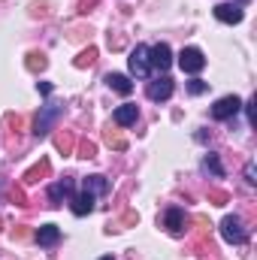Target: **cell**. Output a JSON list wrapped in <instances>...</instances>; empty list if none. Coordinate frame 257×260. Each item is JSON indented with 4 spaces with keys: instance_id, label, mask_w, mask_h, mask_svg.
Here are the masks:
<instances>
[{
    "instance_id": "cell-23",
    "label": "cell",
    "mask_w": 257,
    "mask_h": 260,
    "mask_svg": "<svg viewBox=\"0 0 257 260\" xmlns=\"http://www.w3.org/2000/svg\"><path fill=\"white\" fill-rule=\"evenodd\" d=\"M188 91H191V94H203V91H209V85L200 82V79H191V82H188Z\"/></svg>"
},
{
    "instance_id": "cell-6",
    "label": "cell",
    "mask_w": 257,
    "mask_h": 260,
    "mask_svg": "<svg viewBox=\"0 0 257 260\" xmlns=\"http://www.w3.org/2000/svg\"><path fill=\"white\" fill-rule=\"evenodd\" d=\"M145 94H148V100H154V103L170 100V97H173V79H170V76H157L154 82H148Z\"/></svg>"
},
{
    "instance_id": "cell-20",
    "label": "cell",
    "mask_w": 257,
    "mask_h": 260,
    "mask_svg": "<svg viewBox=\"0 0 257 260\" xmlns=\"http://www.w3.org/2000/svg\"><path fill=\"white\" fill-rule=\"evenodd\" d=\"M55 145H58V151L73 154V145H76V142H73V136H70V133H58V136H55Z\"/></svg>"
},
{
    "instance_id": "cell-18",
    "label": "cell",
    "mask_w": 257,
    "mask_h": 260,
    "mask_svg": "<svg viewBox=\"0 0 257 260\" xmlns=\"http://www.w3.org/2000/svg\"><path fill=\"white\" fill-rule=\"evenodd\" d=\"M203 170H206V173H212V176H218V179L224 176V167H221L218 154H212V151H209V154L203 157Z\"/></svg>"
},
{
    "instance_id": "cell-24",
    "label": "cell",
    "mask_w": 257,
    "mask_h": 260,
    "mask_svg": "<svg viewBox=\"0 0 257 260\" xmlns=\"http://www.w3.org/2000/svg\"><path fill=\"white\" fill-rule=\"evenodd\" d=\"M245 182H248V185H257V170H254V160H248V164H245Z\"/></svg>"
},
{
    "instance_id": "cell-25",
    "label": "cell",
    "mask_w": 257,
    "mask_h": 260,
    "mask_svg": "<svg viewBox=\"0 0 257 260\" xmlns=\"http://www.w3.org/2000/svg\"><path fill=\"white\" fill-rule=\"evenodd\" d=\"M209 200H212V203H215V206H224V203H227V200H230V197L224 194V191H209Z\"/></svg>"
},
{
    "instance_id": "cell-14",
    "label": "cell",
    "mask_w": 257,
    "mask_h": 260,
    "mask_svg": "<svg viewBox=\"0 0 257 260\" xmlns=\"http://www.w3.org/2000/svg\"><path fill=\"white\" fill-rule=\"evenodd\" d=\"M91 212H94V194L82 191L79 197H73V215L85 218V215H91Z\"/></svg>"
},
{
    "instance_id": "cell-10",
    "label": "cell",
    "mask_w": 257,
    "mask_h": 260,
    "mask_svg": "<svg viewBox=\"0 0 257 260\" xmlns=\"http://www.w3.org/2000/svg\"><path fill=\"white\" fill-rule=\"evenodd\" d=\"M136 118H139L136 103H124V106H118V109L112 112V121H115L118 127H130V124H136Z\"/></svg>"
},
{
    "instance_id": "cell-12",
    "label": "cell",
    "mask_w": 257,
    "mask_h": 260,
    "mask_svg": "<svg viewBox=\"0 0 257 260\" xmlns=\"http://www.w3.org/2000/svg\"><path fill=\"white\" fill-rule=\"evenodd\" d=\"M37 242H40L43 248H52V245L61 242V230H58L55 224H43V227L37 230Z\"/></svg>"
},
{
    "instance_id": "cell-15",
    "label": "cell",
    "mask_w": 257,
    "mask_h": 260,
    "mask_svg": "<svg viewBox=\"0 0 257 260\" xmlns=\"http://www.w3.org/2000/svg\"><path fill=\"white\" fill-rule=\"evenodd\" d=\"M49 170H52V164H49V160L43 157V160H40L37 167H30V170L24 173V185H34V182H40V179H46V176H49Z\"/></svg>"
},
{
    "instance_id": "cell-27",
    "label": "cell",
    "mask_w": 257,
    "mask_h": 260,
    "mask_svg": "<svg viewBox=\"0 0 257 260\" xmlns=\"http://www.w3.org/2000/svg\"><path fill=\"white\" fill-rule=\"evenodd\" d=\"M40 94L49 97V94H52V85H49V82H40Z\"/></svg>"
},
{
    "instance_id": "cell-31",
    "label": "cell",
    "mask_w": 257,
    "mask_h": 260,
    "mask_svg": "<svg viewBox=\"0 0 257 260\" xmlns=\"http://www.w3.org/2000/svg\"><path fill=\"white\" fill-rule=\"evenodd\" d=\"M0 230H3V218H0Z\"/></svg>"
},
{
    "instance_id": "cell-9",
    "label": "cell",
    "mask_w": 257,
    "mask_h": 260,
    "mask_svg": "<svg viewBox=\"0 0 257 260\" xmlns=\"http://www.w3.org/2000/svg\"><path fill=\"white\" fill-rule=\"evenodd\" d=\"M215 18L224 21V24H239L242 21V9L236 3H218L215 6Z\"/></svg>"
},
{
    "instance_id": "cell-30",
    "label": "cell",
    "mask_w": 257,
    "mask_h": 260,
    "mask_svg": "<svg viewBox=\"0 0 257 260\" xmlns=\"http://www.w3.org/2000/svg\"><path fill=\"white\" fill-rule=\"evenodd\" d=\"M236 3H248V0H236Z\"/></svg>"
},
{
    "instance_id": "cell-11",
    "label": "cell",
    "mask_w": 257,
    "mask_h": 260,
    "mask_svg": "<svg viewBox=\"0 0 257 260\" xmlns=\"http://www.w3.org/2000/svg\"><path fill=\"white\" fill-rule=\"evenodd\" d=\"M49 200H52V206H58V203H64V200H73V179L55 182V185L49 188Z\"/></svg>"
},
{
    "instance_id": "cell-29",
    "label": "cell",
    "mask_w": 257,
    "mask_h": 260,
    "mask_svg": "<svg viewBox=\"0 0 257 260\" xmlns=\"http://www.w3.org/2000/svg\"><path fill=\"white\" fill-rule=\"evenodd\" d=\"M100 260H115V257H112V254H106V257H100Z\"/></svg>"
},
{
    "instance_id": "cell-3",
    "label": "cell",
    "mask_w": 257,
    "mask_h": 260,
    "mask_svg": "<svg viewBox=\"0 0 257 260\" xmlns=\"http://www.w3.org/2000/svg\"><path fill=\"white\" fill-rule=\"evenodd\" d=\"M239 109H242V100H239L236 94H227V97L215 100V106H212V118H218V121H227V118H233Z\"/></svg>"
},
{
    "instance_id": "cell-21",
    "label": "cell",
    "mask_w": 257,
    "mask_h": 260,
    "mask_svg": "<svg viewBox=\"0 0 257 260\" xmlns=\"http://www.w3.org/2000/svg\"><path fill=\"white\" fill-rule=\"evenodd\" d=\"M94 61H97V49H85V52L76 58V67H79V70H85V67H91Z\"/></svg>"
},
{
    "instance_id": "cell-17",
    "label": "cell",
    "mask_w": 257,
    "mask_h": 260,
    "mask_svg": "<svg viewBox=\"0 0 257 260\" xmlns=\"http://www.w3.org/2000/svg\"><path fill=\"white\" fill-rule=\"evenodd\" d=\"M103 139H106V145H109V148H115V151H124V148H127V139H124L118 130H112V127L103 130Z\"/></svg>"
},
{
    "instance_id": "cell-26",
    "label": "cell",
    "mask_w": 257,
    "mask_h": 260,
    "mask_svg": "<svg viewBox=\"0 0 257 260\" xmlns=\"http://www.w3.org/2000/svg\"><path fill=\"white\" fill-rule=\"evenodd\" d=\"M97 3H100V0H79V12H82V15H88Z\"/></svg>"
},
{
    "instance_id": "cell-2",
    "label": "cell",
    "mask_w": 257,
    "mask_h": 260,
    "mask_svg": "<svg viewBox=\"0 0 257 260\" xmlns=\"http://www.w3.org/2000/svg\"><path fill=\"white\" fill-rule=\"evenodd\" d=\"M221 236H224L230 245H245V242H248V230L242 227V221H239L236 215H227V218L221 221Z\"/></svg>"
},
{
    "instance_id": "cell-1",
    "label": "cell",
    "mask_w": 257,
    "mask_h": 260,
    "mask_svg": "<svg viewBox=\"0 0 257 260\" xmlns=\"http://www.w3.org/2000/svg\"><path fill=\"white\" fill-rule=\"evenodd\" d=\"M64 112H67L64 103H46V106H40V115H37V121H34V136H37V139L49 136V133L55 130V121L64 118Z\"/></svg>"
},
{
    "instance_id": "cell-8",
    "label": "cell",
    "mask_w": 257,
    "mask_h": 260,
    "mask_svg": "<svg viewBox=\"0 0 257 260\" xmlns=\"http://www.w3.org/2000/svg\"><path fill=\"white\" fill-rule=\"evenodd\" d=\"M127 64H130V73H133V76L145 79V76L151 73V64H148V46H136V49L130 52Z\"/></svg>"
},
{
    "instance_id": "cell-16",
    "label": "cell",
    "mask_w": 257,
    "mask_h": 260,
    "mask_svg": "<svg viewBox=\"0 0 257 260\" xmlns=\"http://www.w3.org/2000/svg\"><path fill=\"white\" fill-rule=\"evenodd\" d=\"M82 191H88V194H109V182L103 179V176H88L85 179V185H82Z\"/></svg>"
},
{
    "instance_id": "cell-28",
    "label": "cell",
    "mask_w": 257,
    "mask_h": 260,
    "mask_svg": "<svg viewBox=\"0 0 257 260\" xmlns=\"http://www.w3.org/2000/svg\"><path fill=\"white\" fill-rule=\"evenodd\" d=\"M15 203H18V206H27V203H24V191H21V188H15Z\"/></svg>"
},
{
    "instance_id": "cell-7",
    "label": "cell",
    "mask_w": 257,
    "mask_h": 260,
    "mask_svg": "<svg viewBox=\"0 0 257 260\" xmlns=\"http://www.w3.org/2000/svg\"><path fill=\"white\" fill-rule=\"evenodd\" d=\"M164 227H167L173 236H182V233L188 230V215H185L179 206H170V209L164 212Z\"/></svg>"
},
{
    "instance_id": "cell-5",
    "label": "cell",
    "mask_w": 257,
    "mask_h": 260,
    "mask_svg": "<svg viewBox=\"0 0 257 260\" xmlns=\"http://www.w3.org/2000/svg\"><path fill=\"white\" fill-rule=\"evenodd\" d=\"M148 64H151V70H157V73L167 76V70L173 67V52H170V46H167V43H157L154 49H148Z\"/></svg>"
},
{
    "instance_id": "cell-4",
    "label": "cell",
    "mask_w": 257,
    "mask_h": 260,
    "mask_svg": "<svg viewBox=\"0 0 257 260\" xmlns=\"http://www.w3.org/2000/svg\"><path fill=\"white\" fill-rule=\"evenodd\" d=\"M179 67H182V73H191V76H197V73L206 67V55H203L200 49L188 46V49H182V55H179Z\"/></svg>"
},
{
    "instance_id": "cell-13",
    "label": "cell",
    "mask_w": 257,
    "mask_h": 260,
    "mask_svg": "<svg viewBox=\"0 0 257 260\" xmlns=\"http://www.w3.org/2000/svg\"><path fill=\"white\" fill-rule=\"evenodd\" d=\"M106 85H109L112 91H118L121 97L133 94V82H130L127 76H121V73H109V76H106Z\"/></svg>"
},
{
    "instance_id": "cell-22",
    "label": "cell",
    "mask_w": 257,
    "mask_h": 260,
    "mask_svg": "<svg viewBox=\"0 0 257 260\" xmlns=\"http://www.w3.org/2000/svg\"><path fill=\"white\" fill-rule=\"evenodd\" d=\"M76 151H79V157H85V160H88V157H94V154H97V145H94L91 139H82Z\"/></svg>"
},
{
    "instance_id": "cell-19",
    "label": "cell",
    "mask_w": 257,
    "mask_h": 260,
    "mask_svg": "<svg viewBox=\"0 0 257 260\" xmlns=\"http://www.w3.org/2000/svg\"><path fill=\"white\" fill-rule=\"evenodd\" d=\"M46 67H49V61H46L43 52H30V55H27V70H30V73H40V70H46Z\"/></svg>"
}]
</instances>
